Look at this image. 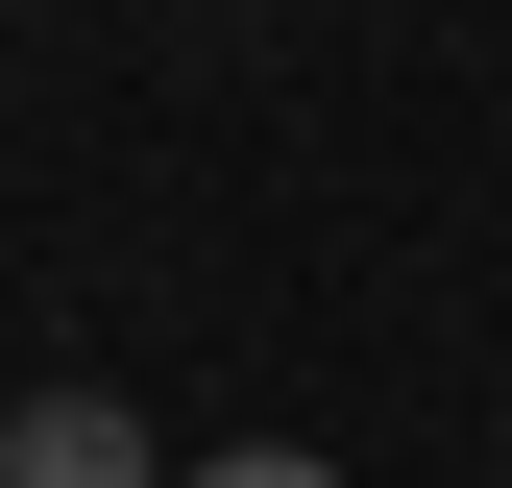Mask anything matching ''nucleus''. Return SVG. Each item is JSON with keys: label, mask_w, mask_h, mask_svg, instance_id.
Segmentation results:
<instances>
[{"label": "nucleus", "mask_w": 512, "mask_h": 488, "mask_svg": "<svg viewBox=\"0 0 512 488\" xmlns=\"http://www.w3.org/2000/svg\"><path fill=\"white\" fill-rule=\"evenodd\" d=\"M0 488H171V464H147V415L74 366V391H25V415H0Z\"/></svg>", "instance_id": "f257e3e1"}, {"label": "nucleus", "mask_w": 512, "mask_h": 488, "mask_svg": "<svg viewBox=\"0 0 512 488\" xmlns=\"http://www.w3.org/2000/svg\"><path fill=\"white\" fill-rule=\"evenodd\" d=\"M171 488H342L317 440H244V464H171Z\"/></svg>", "instance_id": "f03ea898"}]
</instances>
